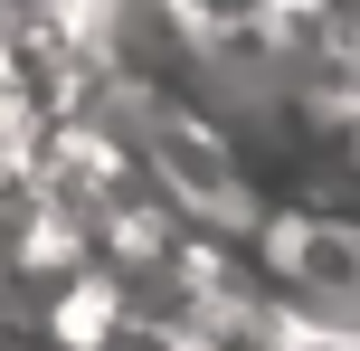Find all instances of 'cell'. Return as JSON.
Wrapping results in <instances>:
<instances>
[{
    "instance_id": "cell-1",
    "label": "cell",
    "mask_w": 360,
    "mask_h": 351,
    "mask_svg": "<svg viewBox=\"0 0 360 351\" xmlns=\"http://www.w3.org/2000/svg\"><path fill=\"white\" fill-rule=\"evenodd\" d=\"M162 10H171V19H190V29L218 48V38H256L275 10H285V0H162Z\"/></svg>"
}]
</instances>
